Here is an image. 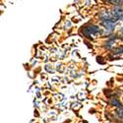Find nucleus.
<instances>
[{"label": "nucleus", "mask_w": 123, "mask_h": 123, "mask_svg": "<svg viewBox=\"0 0 123 123\" xmlns=\"http://www.w3.org/2000/svg\"><path fill=\"white\" fill-rule=\"evenodd\" d=\"M99 31V28L98 26H95V25H90V26H87L84 28L83 30V35L89 38H93L92 37V35H95L97 33H98Z\"/></svg>", "instance_id": "f257e3e1"}, {"label": "nucleus", "mask_w": 123, "mask_h": 123, "mask_svg": "<svg viewBox=\"0 0 123 123\" xmlns=\"http://www.w3.org/2000/svg\"><path fill=\"white\" fill-rule=\"evenodd\" d=\"M114 23L115 21H112V20H106V21H102V25L105 26V28L108 31H112L114 29Z\"/></svg>", "instance_id": "7ed1b4c3"}, {"label": "nucleus", "mask_w": 123, "mask_h": 123, "mask_svg": "<svg viewBox=\"0 0 123 123\" xmlns=\"http://www.w3.org/2000/svg\"><path fill=\"white\" fill-rule=\"evenodd\" d=\"M107 2L111 3V4H115V5H119L123 3V0H107Z\"/></svg>", "instance_id": "39448f33"}, {"label": "nucleus", "mask_w": 123, "mask_h": 123, "mask_svg": "<svg viewBox=\"0 0 123 123\" xmlns=\"http://www.w3.org/2000/svg\"><path fill=\"white\" fill-rule=\"evenodd\" d=\"M113 53L114 54H120V53H123V46H120L118 48H115L113 50Z\"/></svg>", "instance_id": "423d86ee"}, {"label": "nucleus", "mask_w": 123, "mask_h": 123, "mask_svg": "<svg viewBox=\"0 0 123 123\" xmlns=\"http://www.w3.org/2000/svg\"><path fill=\"white\" fill-rule=\"evenodd\" d=\"M116 113H117L120 117H122V118H123V106L118 107V109H117V111H116Z\"/></svg>", "instance_id": "0eeeda50"}, {"label": "nucleus", "mask_w": 123, "mask_h": 123, "mask_svg": "<svg viewBox=\"0 0 123 123\" xmlns=\"http://www.w3.org/2000/svg\"><path fill=\"white\" fill-rule=\"evenodd\" d=\"M111 14L113 15V17H115L117 20H123V9L117 7L112 10Z\"/></svg>", "instance_id": "f03ea898"}, {"label": "nucleus", "mask_w": 123, "mask_h": 123, "mask_svg": "<svg viewBox=\"0 0 123 123\" xmlns=\"http://www.w3.org/2000/svg\"><path fill=\"white\" fill-rule=\"evenodd\" d=\"M110 104H111L112 105H115V106H117V107H120V106H122V105H121V104L119 102V100H117L116 98L111 99V100H110Z\"/></svg>", "instance_id": "20e7f679"}]
</instances>
